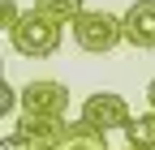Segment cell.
I'll return each instance as SVG.
<instances>
[{
  "label": "cell",
  "mask_w": 155,
  "mask_h": 150,
  "mask_svg": "<svg viewBox=\"0 0 155 150\" xmlns=\"http://www.w3.org/2000/svg\"><path fill=\"white\" fill-rule=\"evenodd\" d=\"M69 30H73V43L91 56H104V52L125 43V17H116L108 9H86Z\"/></svg>",
  "instance_id": "1"
},
{
  "label": "cell",
  "mask_w": 155,
  "mask_h": 150,
  "mask_svg": "<svg viewBox=\"0 0 155 150\" xmlns=\"http://www.w3.org/2000/svg\"><path fill=\"white\" fill-rule=\"evenodd\" d=\"M61 30H65V26H56L52 17H43L39 9H26L22 22L9 30V43H13L17 56H35V60H43V56H52L56 47H61Z\"/></svg>",
  "instance_id": "2"
},
{
  "label": "cell",
  "mask_w": 155,
  "mask_h": 150,
  "mask_svg": "<svg viewBox=\"0 0 155 150\" xmlns=\"http://www.w3.org/2000/svg\"><path fill=\"white\" fill-rule=\"evenodd\" d=\"M78 120L108 133V129H129L134 124V111L121 95H112V90H95V95L82 99V111H78Z\"/></svg>",
  "instance_id": "3"
},
{
  "label": "cell",
  "mask_w": 155,
  "mask_h": 150,
  "mask_svg": "<svg viewBox=\"0 0 155 150\" xmlns=\"http://www.w3.org/2000/svg\"><path fill=\"white\" fill-rule=\"evenodd\" d=\"M69 111V90L61 82H26L22 86V116L30 120H65Z\"/></svg>",
  "instance_id": "4"
},
{
  "label": "cell",
  "mask_w": 155,
  "mask_h": 150,
  "mask_svg": "<svg viewBox=\"0 0 155 150\" xmlns=\"http://www.w3.org/2000/svg\"><path fill=\"white\" fill-rule=\"evenodd\" d=\"M125 43L138 47V52L155 47V0H138L125 13Z\"/></svg>",
  "instance_id": "5"
},
{
  "label": "cell",
  "mask_w": 155,
  "mask_h": 150,
  "mask_svg": "<svg viewBox=\"0 0 155 150\" xmlns=\"http://www.w3.org/2000/svg\"><path fill=\"white\" fill-rule=\"evenodd\" d=\"M13 129H17V133H22L26 142H65L69 120H30V116H22Z\"/></svg>",
  "instance_id": "6"
},
{
  "label": "cell",
  "mask_w": 155,
  "mask_h": 150,
  "mask_svg": "<svg viewBox=\"0 0 155 150\" xmlns=\"http://www.w3.org/2000/svg\"><path fill=\"white\" fill-rule=\"evenodd\" d=\"M61 150H108V133H99V129H91L82 120H69V133H65Z\"/></svg>",
  "instance_id": "7"
},
{
  "label": "cell",
  "mask_w": 155,
  "mask_h": 150,
  "mask_svg": "<svg viewBox=\"0 0 155 150\" xmlns=\"http://www.w3.org/2000/svg\"><path fill=\"white\" fill-rule=\"evenodd\" d=\"M30 9H39L43 17H52L56 26H73L78 17L86 13V5H82V0H35Z\"/></svg>",
  "instance_id": "8"
},
{
  "label": "cell",
  "mask_w": 155,
  "mask_h": 150,
  "mask_svg": "<svg viewBox=\"0 0 155 150\" xmlns=\"http://www.w3.org/2000/svg\"><path fill=\"white\" fill-rule=\"evenodd\" d=\"M125 137L134 150H155V111H147V116H134V124L125 129Z\"/></svg>",
  "instance_id": "9"
},
{
  "label": "cell",
  "mask_w": 155,
  "mask_h": 150,
  "mask_svg": "<svg viewBox=\"0 0 155 150\" xmlns=\"http://www.w3.org/2000/svg\"><path fill=\"white\" fill-rule=\"evenodd\" d=\"M0 22H5V30H13L17 22H22V9H17L13 0H5V5H0Z\"/></svg>",
  "instance_id": "10"
},
{
  "label": "cell",
  "mask_w": 155,
  "mask_h": 150,
  "mask_svg": "<svg viewBox=\"0 0 155 150\" xmlns=\"http://www.w3.org/2000/svg\"><path fill=\"white\" fill-rule=\"evenodd\" d=\"M0 150H26V137H22V133L13 129V133H9L5 142H0Z\"/></svg>",
  "instance_id": "11"
},
{
  "label": "cell",
  "mask_w": 155,
  "mask_h": 150,
  "mask_svg": "<svg viewBox=\"0 0 155 150\" xmlns=\"http://www.w3.org/2000/svg\"><path fill=\"white\" fill-rule=\"evenodd\" d=\"M26 150H61V142H26Z\"/></svg>",
  "instance_id": "12"
},
{
  "label": "cell",
  "mask_w": 155,
  "mask_h": 150,
  "mask_svg": "<svg viewBox=\"0 0 155 150\" xmlns=\"http://www.w3.org/2000/svg\"><path fill=\"white\" fill-rule=\"evenodd\" d=\"M147 103H151V111H155V77H151V86H147Z\"/></svg>",
  "instance_id": "13"
},
{
  "label": "cell",
  "mask_w": 155,
  "mask_h": 150,
  "mask_svg": "<svg viewBox=\"0 0 155 150\" xmlns=\"http://www.w3.org/2000/svg\"><path fill=\"white\" fill-rule=\"evenodd\" d=\"M125 150H134V146H125Z\"/></svg>",
  "instance_id": "14"
}]
</instances>
